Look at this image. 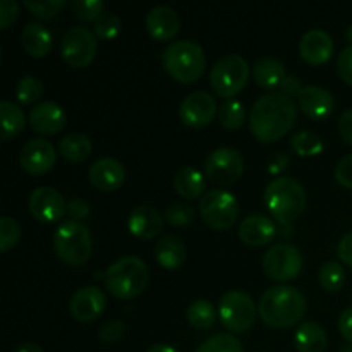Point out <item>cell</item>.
Masks as SVG:
<instances>
[{"label": "cell", "instance_id": "obj_1", "mask_svg": "<svg viewBox=\"0 0 352 352\" xmlns=\"http://www.w3.org/2000/svg\"><path fill=\"white\" fill-rule=\"evenodd\" d=\"M298 105L284 93L274 91L260 96L250 112V129L261 143H275L294 127Z\"/></svg>", "mask_w": 352, "mask_h": 352}, {"label": "cell", "instance_id": "obj_2", "mask_svg": "<svg viewBox=\"0 0 352 352\" xmlns=\"http://www.w3.org/2000/svg\"><path fill=\"white\" fill-rule=\"evenodd\" d=\"M306 299L299 289L291 285H275L267 289L258 302V315L268 327L289 329L302 320Z\"/></svg>", "mask_w": 352, "mask_h": 352}, {"label": "cell", "instance_id": "obj_3", "mask_svg": "<svg viewBox=\"0 0 352 352\" xmlns=\"http://www.w3.org/2000/svg\"><path fill=\"white\" fill-rule=\"evenodd\" d=\"M150 268L140 256H122L105 272V287L119 299H134L148 287Z\"/></svg>", "mask_w": 352, "mask_h": 352}, {"label": "cell", "instance_id": "obj_4", "mask_svg": "<svg viewBox=\"0 0 352 352\" xmlns=\"http://www.w3.org/2000/svg\"><path fill=\"white\" fill-rule=\"evenodd\" d=\"M265 205L278 223H292L306 208V191L292 177H277L265 189Z\"/></svg>", "mask_w": 352, "mask_h": 352}, {"label": "cell", "instance_id": "obj_5", "mask_svg": "<svg viewBox=\"0 0 352 352\" xmlns=\"http://www.w3.org/2000/svg\"><path fill=\"white\" fill-rule=\"evenodd\" d=\"M164 67L175 81L191 85L198 81L206 69V55L201 45L191 40H179L168 45L164 52Z\"/></svg>", "mask_w": 352, "mask_h": 352}, {"label": "cell", "instance_id": "obj_6", "mask_svg": "<svg viewBox=\"0 0 352 352\" xmlns=\"http://www.w3.org/2000/svg\"><path fill=\"white\" fill-rule=\"evenodd\" d=\"M55 254L69 267H81L89 260L93 239L89 229L82 222L67 220L60 223L54 234Z\"/></svg>", "mask_w": 352, "mask_h": 352}, {"label": "cell", "instance_id": "obj_7", "mask_svg": "<svg viewBox=\"0 0 352 352\" xmlns=\"http://www.w3.org/2000/svg\"><path fill=\"white\" fill-rule=\"evenodd\" d=\"M250 78V65L241 55H226L210 71V85L222 98L230 100L246 86Z\"/></svg>", "mask_w": 352, "mask_h": 352}, {"label": "cell", "instance_id": "obj_8", "mask_svg": "<svg viewBox=\"0 0 352 352\" xmlns=\"http://www.w3.org/2000/svg\"><path fill=\"white\" fill-rule=\"evenodd\" d=\"M220 322L234 333H244L254 325L256 306L244 291H229L222 296L219 305Z\"/></svg>", "mask_w": 352, "mask_h": 352}, {"label": "cell", "instance_id": "obj_9", "mask_svg": "<svg viewBox=\"0 0 352 352\" xmlns=\"http://www.w3.org/2000/svg\"><path fill=\"white\" fill-rule=\"evenodd\" d=\"M199 212L206 226L215 230H227L236 223L239 215V203L236 196L223 189H212L203 195Z\"/></svg>", "mask_w": 352, "mask_h": 352}, {"label": "cell", "instance_id": "obj_10", "mask_svg": "<svg viewBox=\"0 0 352 352\" xmlns=\"http://www.w3.org/2000/svg\"><path fill=\"white\" fill-rule=\"evenodd\" d=\"M302 270V254L294 244H274L263 256V272L277 282L294 280Z\"/></svg>", "mask_w": 352, "mask_h": 352}, {"label": "cell", "instance_id": "obj_11", "mask_svg": "<svg viewBox=\"0 0 352 352\" xmlns=\"http://www.w3.org/2000/svg\"><path fill=\"white\" fill-rule=\"evenodd\" d=\"M244 172V160L234 148H217L206 157L205 175L212 184L230 186L241 179Z\"/></svg>", "mask_w": 352, "mask_h": 352}, {"label": "cell", "instance_id": "obj_12", "mask_svg": "<svg viewBox=\"0 0 352 352\" xmlns=\"http://www.w3.org/2000/svg\"><path fill=\"white\" fill-rule=\"evenodd\" d=\"M96 36L93 31L88 28L76 26L71 28L67 33L64 34L60 43L62 58L65 64H69L74 69L86 67L93 62L96 55Z\"/></svg>", "mask_w": 352, "mask_h": 352}, {"label": "cell", "instance_id": "obj_13", "mask_svg": "<svg viewBox=\"0 0 352 352\" xmlns=\"http://www.w3.org/2000/svg\"><path fill=\"white\" fill-rule=\"evenodd\" d=\"M28 208L38 222L55 223L64 219L65 212H67V203L57 189L41 186L30 195Z\"/></svg>", "mask_w": 352, "mask_h": 352}, {"label": "cell", "instance_id": "obj_14", "mask_svg": "<svg viewBox=\"0 0 352 352\" xmlns=\"http://www.w3.org/2000/svg\"><path fill=\"white\" fill-rule=\"evenodd\" d=\"M219 107L217 100L206 91H195L182 100L179 117L188 127H205L215 119Z\"/></svg>", "mask_w": 352, "mask_h": 352}, {"label": "cell", "instance_id": "obj_15", "mask_svg": "<svg viewBox=\"0 0 352 352\" xmlns=\"http://www.w3.org/2000/svg\"><path fill=\"white\" fill-rule=\"evenodd\" d=\"M107 308V296L102 289L95 285L81 287L72 294L69 301V313L74 320L81 323L95 322Z\"/></svg>", "mask_w": 352, "mask_h": 352}, {"label": "cell", "instance_id": "obj_16", "mask_svg": "<svg viewBox=\"0 0 352 352\" xmlns=\"http://www.w3.org/2000/svg\"><path fill=\"white\" fill-rule=\"evenodd\" d=\"M57 160L54 144L43 138L30 140L19 153V164L24 172L31 175H40L50 170Z\"/></svg>", "mask_w": 352, "mask_h": 352}, {"label": "cell", "instance_id": "obj_17", "mask_svg": "<svg viewBox=\"0 0 352 352\" xmlns=\"http://www.w3.org/2000/svg\"><path fill=\"white\" fill-rule=\"evenodd\" d=\"M28 122H30L31 129L36 133L43 134V136H54L64 129L67 116L58 103L41 102L31 110Z\"/></svg>", "mask_w": 352, "mask_h": 352}, {"label": "cell", "instance_id": "obj_18", "mask_svg": "<svg viewBox=\"0 0 352 352\" xmlns=\"http://www.w3.org/2000/svg\"><path fill=\"white\" fill-rule=\"evenodd\" d=\"M89 182L103 192L117 191L126 182V168L116 158H100L89 167Z\"/></svg>", "mask_w": 352, "mask_h": 352}, {"label": "cell", "instance_id": "obj_19", "mask_svg": "<svg viewBox=\"0 0 352 352\" xmlns=\"http://www.w3.org/2000/svg\"><path fill=\"white\" fill-rule=\"evenodd\" d=\"M278 236V227L267 215H250L241 222L239 237L244 244L251 248H261L270 244Z\"/></svg>", "mask_w": 352, "mask_h": 352}, {"label": "cell", "instance_id": "obj_20", "mask_svg": "<svg viewBox=\"0 0 352 352\" xmlns=\"http://www.w3.org/2000/svg\"><path fill=\"white\" fill-rule=\"evenodd\" d=\"M181 30V19L177 12L168 6H157L148 12L146 31L153 40L170 41Z\"/></svg>", "mask_w": 352, "mask_h": 352}, {"label": "cell", "instance_id": "obj_21", "mask_svg": "<svg viewBox=\"0 0 352 352\" xmlns=\"http://www.w3.org/2000/svg\"><path fill=\"white\" fill-rule=\"evenodd\" d=\"M298 105L309 119L325 120L327 117L332 116L336 102L329 89L322 86H305L301 95L298 96Z\"/></svg>", "mask_w": 352, "mask_h": 352}, {"label": "cell", "instance_id": "obj_22", "mask_svg": "<svg viewBox=\"0 0 352 352\" xmlns=\"http://www.w3.org/2000/svg\"><path fill=\"white\" fill-rule=\"evenodd\" d=\"M299 54L311 65L325 64L333 54L332 36L323 30L308 31L299 41Z\"/></svg>", "mask_w": 352, "mask_h": 352}, {"label": "cell", "instance_id": "obj_23", "mask_svg": "<svg viewBox=\"0 0 352 352\" xmlns=\"http://www.w3.org/2000/svg\"><path fill=\"white\" fill-rule=\"evenodd\" d=\"M165 219L160 215L157 208L150 205H140L131 212L127 227L129 232L138 239H153L155 236L162 232L164 229Z\"/></svg>", "mask_w": 352, "mask_h": 352}, {"label": "cell", "instance_id": "obj_24", "mask_svg": "<svg viewBox=\"0 0 352 352\" xmlns=\"http://www.w3.org/2000/svg\"><path fill=\"white\" fill-rule=\"evenodd\" d=\"M21 43L28 52V55L34 58H41L50 54L52 50V33L41 23H28L21 33Z\"/></svg>", "mask_w": 352, "mask_h": 352}, {"label": "cell", "instance_id": "obj_25", "mask_svg": "<svg viewBox=\"0 0 352 352\" xmlns=\"http://www.w3.org/2000/svg\"><path fill=\"white\" fill-rule=\"evenodd\" d=\"M155 258L167 270H175L186 261V248L175 236H162L155 244Z\"/></svg>", "mask_w": 352, "mask_h": 352}, {"label": "cell", "instance_id": "obj_26", "mask_svg": "<svg viewBox=\"0 0 352 352\" xmlns=\"http://www.w3.org/2000/svg\"><path fill=\"white\" fill-rule=\"evenodd\" d=\"M285 67L280 60L274 57H263L256 60L253 67V78L256 85L263 89L280 88L285 78Z\"/></svg>", "mask_w": 352, "mask_h": 352}, {"label": "cell", "instance_id": "obj_27", "mask_svg": "<svg viewBox=\"0 0 352 352\" xmlns=\"http://www.w3.org/2000/svg\"><path fill=\"white\" fill-rule=\"evenodd\" d=\"M294 344L299 352H323L329 344V337L322 325L315 322H305L296 332Z\"/></svg>", "mask_w": 352, "mask_h": 352}, {"label": "cell", "instance_id": "obj_28", "mask_svg": "<svg viewBox=\"0 0 352 352\" xmlns=\"http://www.w3.org/2000/svg\"><path fill=\"white\" fill-rule=\"evenodd\" d=\"M205 177L192 167H184L175 174L174 189L179 196L186 199H195L205 192Z\"/></svg>", "mask_w": 352, "mask_h": 352}, {"label": "cell", "instance_id": "obj_29", "mask_svg": "<svg viewBox=\"0 0 352 352\" xmlns=\"http://www.w3.org/2000/svg\"><path fill=\"white\" fill-rule=\"evenodd\" d=\"M58 151L69 162H82L91 155L93 143L86 134L69 133L58 143Z\"/></svg>", "mask_w": 352, "mask_h": 352}, {"label": "cell", "instance_id": "obj_30", "mask_svg": "<svg viewBox=\"0 0 352 352\" xmlns=\"http://www.w3.org/2000/svg\"><path fill=\"white\" fill-rule=\"evenodd\" d=\"M0 117H2V140L17 136L26 126V116L21 107L9 100L0 102Z\"/></svg>", "mask_w": 352, "mask_h": 352}, {"label": "cell", "instance_id": "obj_31", "mask_svg": "<svg viewBox=\"0 0 352 352\" xmlns=\"http://www.w3.org/2000/svg\"><path fill=\"white\" fill-rule=\"evenodd\" d=\"M217 320V311L213 305L205 299L191 302L188 308V322L191 323L192 329L196 330H208L212 329Z\"/></svg>", "mask_w": 352, "mask_h": 352}, {"label": "cell", "instance_id": "obj_32", "mask_svg": "<svg viewBox=\"0 0 352 352\" xmlns=\"http://www.w3.org/2000/svg\"><path fill=\"white\" fill-rule=\"evenodd\" d=\"M291 146L301 157H315L323 151V141L313 131H299L291 138Z\"/></svg>", "mask_w": 352, "mask_h": 352}, {"label": "cell", "instance_id": "obj_33", "mask_svg": "<svg viewBox=\"0 0 352 352\" xmlns=\"http://www.w3.org/2000/svg\"><path fill=\"white\" fill-rule=\"evenodd\" d=\"M320 285L329 292H339L346 284V272L339 261H327L320 268Z\"/></svg>", "mask_w": 352, "mask_h": 352}, {"label": "cell", "instance_id": "obj_34", "mask_svg": "<svg viewBox=\"0 0 352 352\" xmlns=\"http://www.w3.org/2000/svg\"><path fill=\"white\" fill-rule=\"evenodd\" d=\"M219 119L220 124H222L226 129L236 131L241 129L246 120V112H244V105L239 102V100H227L220 105L219 110Z\"/></svg>", "mask_w": 352, "mask_h": 352}, {"label": "cell", "instance_id": "obj_35", "mask_svg": "<svg viewBox=\"0 0 352 352\" xmlns=\"http://www.w3.org/2000/svg\"><path fill=\"white\" fill-rule=\"evenodd\" d=\"M196 352H244V347L232 333H217L206 339Z\"/></svg>", "mask_w": 352, "mask_h": 352}, {"label": "cell", "instance_id": "obj_36", "mask_svg": "<svg viewBox=\"0 0 352 352\" xmlns=\"http://www.w3.org/2000/svg\"><path fill=\"white\" fill-rule=\"evenodd\" d=\"M43 95V82L34 76H24L16 86V98L23 105H31L38 102Z\"/></svg>", "mask_w": 352, "mask_h": 352}, {"label": "cell", "instance_id": "obj_37", "mask_svg": "<svg viewBox=\"0 0 352 352\" xmlns=\"http://www.w3.org/2000/svg\"><path fill=\"white\" fill-rule=\"evenodd\" d=\"M120 30H122V21L117 14L112 12H103L93 26V33L100 40H113L120 33Z\"/></svg>", "mask_w": 352, "mask_h": 352}, {"label": "cell", "instance_id": "obj_38", "mask_svg": "<svg viewBox=\"0 0 352 352\" xmlns=\"http://www.w3.org/2000/svg\"><path fill=\"white\" fill-rule=\"evenodd\" d=\"M67 2L65 0H24V7L30 10L33 16L41 19H52L54 16L60 14L65 9Z\"/></svg>", "mask_w": 352, "mask_h": 352}, {"label": "cell", "instance_id": "obj_39", "mask_svg": "<svg viewBox=\"0 0 352 352\" xmlns=\"http://www.w3.org/2000/svg\"><path fill=\"white\" fill-rule=\"evenodd\" d=\"M21 239V227L12 217H2L0 219V251L7 253L12 250Z\"/></svg>", "mask_w": 352, "mask_h": 352}, {"label": "cell", "instance_id": "obj_40", "mask_svg": "<svg viewBox=\"0 0 352 352\" xmlns=\"http://www.w3.org/2000/svg\"><path fill=\"white\" fill-rule=\"evenodd\" d=\"M165 222L174 227H184L195 220V210L188 203H172L164 215Z\"/></svg>", "mask_w": 352, "mask_h": 352}, {"label": "cell", "instance_id": "obj_41", "mask_svg": "<svg viewBox=\"0 0 352 352\" xmlns=\"http://www.w3.org/2000/svg\"><path fill=\"white\" fill-rule=\"evenodd\" d=\"M105 3L102 0H72L71 10L82 21H96L103 14Z\"/></svg>", "mask_w": 352, "mask_h": 352}, {"label": "cell", "instance_id": "obj_42", "mask_svg": "<svg viewBox=\"0 0 352 352\" xmlns=\"http://www.w3.org/2000/svg\"><path fill=\"white\" fill-rule=\"evenodd\" d=\"M124 333H126V325H124V322H120V320H110V322L103 323L98 329V339L102 344L110 346V344L119 342L124 337Z\"/></svg>", "mask_w": 352, "mask_h": 352}, {"label": "cell", "instance_id": "obj_43", "mask_svg": "<svg viewBox=\"0 0 352 352\" xmlns=\"http://www.w3.org/2000/svg\"><path fill=\"white\" fill-rule=\"evenodd\" d=\"M337 71L340 78L352 86V45H347L337 57Z\"/></svg>", "mask_w": 352, "mask_h": 352}, {"label": "cell", "instance_id": "obj_44", "mask_svg": "<svg viewBox=\"0 0 352 352\" xmlns=\"http://www.w3.org/2000/svg\"><path fill=\"white\" fill-rule=\"evenodd\" d=\"M19 14V6L14 0H0V30H7Z\"/></svg>", "mask_w": 352, "mask_h": 352}, {"label": "cell", "instance_id": "obj_45", "mask_svg": "<svg viewBox=\"0 0 352 352\" xmlns=\"http://www.w3.org/2000/svg\"><path fill=\"white\" fill-rule=\"evenodd\" d=\"M336 179L344 188L352 189V153L339 160L336 167Z\"/></svg>", "mask_w": 352, "mask_h": 352}, {"label": "cell", "instance_id": "obj_46", "mask_svg": "<svg viewBox=\"0 0 352 352\" xmlns=\"http://www.w3.org/2000/svg\"><path fill=\"white\" fill-rule=\"evenodd\" d=\"M67 212L71 220H76V222H81L82 219H86L89 213V206L85 199L74 198L67 203Z\"/></svg>", "mask_w": 352, "mask_h": 352}, {"label": "cell", "instance_id": "obj_47", "mask_svg": "<svg viewBox=\"0 0 352 352\" xmlns=\"http://www.w3.org/2000/svg\"><path fill=\"white\" fill-rule=\"evenodd\" d=\"M280 93H284L285 96H289V98H292V96H299L301 95V91L305 89V86H302L301 79L296 78V76H285L284 81H282L280 85Z\"/></svg>", "mask_w": 352, "mask_h": 352}, {"label": "cell", "instance_id": "obj_48", "mask_svg": "<svg viewBox=\"0 0 352 352\" xmlns=\"http://www.w3.org/2000/svg\"><path fill=\"white\" fill-rule=\"evenodd\" d=\"M337 256L340 261H344V265L352 268V230L340 239L339 246H337Z\"/></svg>", "mask_w": 352, "mask_h": 352}, {"label": "cell", "instance_id": "obj_49", "mask_svg": "<svg viewBox=\"0 0 352 352\" xmlns=\"http://www.w3.org/2000/svg\"><path fill=\"white\" fill-rule=\"evenodd\" d=\"M339 330H340V336H342L347 342L352 344V306L351 308L344 309L342 315H340Z\"/></svg>", "mask_w": 352, "mask_h": 352}, {"label": "cell", "instance_id": "obj_50", "mask_svg": "<svg viewBox=\"0 0 352 352\" xmlns=\"http://www.w3.org/2000/svg\"><path fill=\"white\" fill-rule=\"evenodd\" d=\"M339 133L346 143L352 146V109L346 110L339 119Z\"/></svg>", "mask_w": 352, "mask_h": 352}, {"label": "cell", "instance_id": "obj_51", "mask_svg": "<svg viewBox=\"0 0 352 352\" xmlns=\"http://www.w3.org/2000/svg\"><path fill=\"white\" fill-rule=\"evenodd\" d=\"M289 164H291V158H289L287 155L275 153L274 157L270 158V162H268V172H270V174H280V172H284L285 168L289 167Z\"/></svg>", "mask_w": 352, "mask_h": 352}, {"label": "cell", "instance_id": "obj_52", "mask_svg": "<svg viewBox=\"0 0 352 352\" xmlns=\"http://www.w3.org/2000/svg\"><path fill=\"white\" fill-rule=\"evenodd\" d=\"M12 352H43V349H41L38 344L24 342V344H19V346H17Z\"/></svg>", "mask_w": 352, "mask_h": 352}, {"label": "cell", "instance_id": "obj_53", "mask_svg": "<svg viewBox=\"0 0 352 352\" xmlns=\"http://www.w3.org/2000/svg\"><path fill=\"white\" fill-rule=\"evenodd\" d=\"M146 352H179L175 347L168 346V344H153L151 347H148Z\"/></svg>", "mask_w": 352, "mask_h": 352}, {"label": "cell", "instance_id": "obj_54", "mask_svg": "<svg viewBox=\"0 0 352 352\" xmlns=\"http://www.w3.org/2000/svg\"><path fill=\"white\" fill-rule=\"evenodd\" d=\"M278 236L282 237H289L292 236V230H294V227H292V223H278Z\"/></svg>", "mask_w": 352, "mask_h": 352}, {"label": "cell", "instance_id": "obj_55", "mask_svg": "<svg viewBox=\"0 0 352 352\" xmlns=\"http://www.w3.org/2000/svg\"><path fill=\"white\" fill-rule=\"evenodd\" d=\"M346 38H347V41H349V45H352V24L349 28H347V31H346Z\"/></svg>", "mask_w": 352, "mask_h": 352}, {"label": "cell", "instance_id": "obj_56", "mask_svg": "<svg viewBox=\"0 0 352 352\" xmlns=\"http://www.w3.org/2000/svg\"><path fill=\"white\" fill-rule=\"evenodd\" d=\"M344 352H352L351 347H347V349H344Z\"/></svg>", "mask_w": 352, "mask_h": 352}]
</instances>
